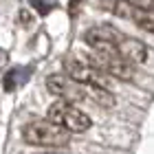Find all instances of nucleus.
I'll return each mask as SVG.
<instances>
[{
  "label": "nucleus",
  "instance_id": "f257e3e1",
  "mask_svg": "<svg viewBox=\"0 0 154 154\" xmlns=\"http://www.w3.org/2000/svg\"><path fill=\"white\" fill-rule=\"evenodd\" d=\"M22 139L29 145H40V148H64L71 141V132L46 119V121H33L24 125Z\"/></svg>",
  "mask_w": 154,
  "mask_h": 154
},
{
  "label": "nucleus",
  "instance_id": "f03ea898",
  "mask_svg": "<svg viewBox=\"0 0 154 154\" xmlns=\"http://www.w3.org/2000/svg\"><path fill=\"white\" fill-rule=\"evenodd\" d=\"M46 119L55 125H60V128L68 130L73 134V132H77V134H82V132H86L90 125H93V121H90V117L86 112H82L79 108L75 106V103L71 101H55L51 108H48L46 112Z\"/></svg>",
  "mask_w": 154,
  "mask_h": 154
},
{
  "label": "nucleus",
  "instance_id": "7ed1b4c3",
  "mask_svg": "<svg viewBox=\"0 0 154 154\" xmlns=\"http://www.w3.org/2000/svg\"><path fill=\"white\" fill-rule=\"evenodd\" d=\"M90 64L97 66L101 73H106L110 79H121L128 82L134 77V66L130 62H125L121 55H119L117 46H103V48H95V53L90 55Z\"/></svg>",
  "mask_w": 154,
  "mask_h": 154
},
{
  "label": "nucleus",
  "instance_id": "20e7f679",
  "mask_svg": "<svg viewBox=\"0 0 154 154\" xmlns=\"http://www.w3.org/2000/svg\"><path fill=\"white\" fill-rule=\"evenodd\" d=\"M64 75H68L73 82H77L79 86H101L108 88V79L110 77L106 73H101L97 66H93L90 62H82L75 57H66L64 60Z\"/></svg>",
  "mask_w": 154,
  "mask_h": 154
},
{
  "label": "nucleus",
  "instance_id": "39448f33",
  "mask_svg": "<svg viewBox=\"0 0 154 154\" xmlns=\"http://www.w3.org/2000/svg\"><path fill=\"white\" fill-rule=\"evenodd\" d=\"M110 11L119 18H125V20H132L141 26L143 31L154 33V13L152 11H145V9H139L130 2V0H110Z\"/></svg>",
  "mask_w": 154,
  "mask_h": 154
},
{
  "label": "nucleus",
  "instance_id": "423d86ee",
  "mask_svg": "<svg viewBox=\"0 0 154 154\" xmlns=\"http://www.w3.org/2000/svg\"><path fill=\"white\" fill-rule=\"evenodd\" d=\"M46 88H48V93L55 95V97H60L62 101H82L84 99V90L79 88V84L73 82L68 75H60V73H53V75H48L46 77Z\"/></svg>",
  "mask_w": 154,
  "mask_h": 154
},
{
  "label": "nucleus",
  "instance_id": "0eeeda50",
  "mask_svg": "<svg viewBox=\"0 0 154 154\" xmlns=\"http://www.w3.org/2000/svg\"><path fill=\"white\" fill-rule=\"evenodd\" d=\"M84 40H86V44L93 46V48L117 46L119 42L123 40V33L119 29H115L112 24H95L93 29H88L84 33Z\"/></svg>",
  "mask_w": 154,
  "mask_h": 154
},
{
  "label": "nucleus",
  "instance_id": "6e6552de",
  "mask_svg": "<svg viewBox=\"0 0 154 154\" xmlns=\"http://www.w3.org/2000/svg\"><path fill=\"white\" fill-rule=\"evenodd\" d=\"M117 51L125 62H130L132 66L143 64V62L148 60V46H145L141 40H137V38H125L123 35V40L117 44Z\"/></svg>",
  "mask_w": 154,
  "mask_h": 154
},
{
  "label": "nucleus",
  "instance_id": "1a4fd4ad",
  "mask_svg": "<svg viewBox=\"0 0 154 154\" xmlns=\"http://www.w3.org/2000/svg\"><path fill=\"white\" fill-rule=\"evenodd\" d=\"M29 68H11V71H7V75H5V79H2V88L7 90V93H13V90H18L22 84L29 79Z\"/></svg>",
  "mask_w": 154,
  "mask_h": 154
},
{
  "label": "nucleus",
  "instance_id": "9d476101",
  "mask_svg": "<svg viewBox=\"0 0 154 154\" xmlns=\"http://www.w3.org/2000/svg\"><path fill=\"white\" fill-rule=\"evenodd\" d=\"M90 99L97 101L103 108H112L115 106V97L110 93V88H101V86H90Z\"/></svg>",
  "mask_w": 154,
  "mask_h": 154
},
{
  "label": "nucleus",
  "instance_id": "9b49d317",
  "mask_svg": "<svg viewBox=\"0 0 154 154\" xmlns=\"http://www.w3.org/2000/svg\"><path fill=\"white\" fill-rule=\"evenodd\" d=\"M31 5H35L38 13H42V16H46V13L51 11V7H53V2H48V0H31Z\"/></svg>",
  "mask_w": 154,
  "mask_h": 154
},
{
  "label": "nucleus",
  "instance_id": "f8f14e48",
  "mask_svg": "<svg viewBox=\"0 0 154 154\" xmlns=\"http://www.w3.org/2000/svg\"><path fill=\"white\" fill-rule=\"evenodd\" d=\"M134 7H139V9H145V11H152L154 13V0H130Z\"/></svg>",
  "mask_w": 154,
  "mask_h": 154
},
{
  "label": "nucleus",
  "instance_id": "ddd939ff",
  "mask_svg": "<svg viewBox=\"0 0 154 154\" xmlns=\"http://www.w3.org/2000/svg\"><path fill=\"white\" fill-rule=\"evenodd\" d=\"M7 60H9V53H7L5 48H0V73H2V68L7 66Z\"/></svg>",
  "mask_w": 154,
  "mask_h": 154
},
{
  "label": "nucleus",
  "instance_id": "4468645a",
  "mask_svg": "<svg viewBox=\"0 0 154 154\" xmlns=\"http://www.w3.org/2000/svg\"><path fill=\"white\" fill-rule=\"evenodd\" d=\"M20 22H31V16H29V11H20Z\"/></svg>",
  "mask_w": 154,
  "mask_h": 154
},
{
  "label": "nucleus",
  "instance_id": "2eb2a0df",
  "mask_svg": "<svg viewBox=\"0 0 154 154\" xmlns=\"http://www.w3.org/2000/svg\"><path fill=\"white\" fill-rule=\"evenodd\" d=\"M38 154H66L64 150H46V152H38Z\"/></svg>",
  "mask_w": 154,
  "mask_h": 154
}]
</instances>
